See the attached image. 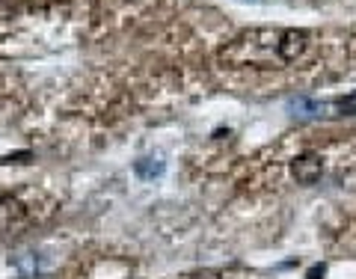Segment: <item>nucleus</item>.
<instances>
[{
    "mask_svg": "<svg viewBox=\"0 0 356 279\" xmlns=\"http://www.w3.org/2000/svg\"><path fill=\"white\" fill-rule=\"evenodd\" d=\"M321 173H324V158L318 152H303L291 161V175L300 184H315Z\"/></svg>",
    "mask_w": 356,
    "mask_h": 279,
    "instance_id": "obj_2",
    "label": "nucleus"
},
{
    "mask_svg": "<svg viewBox=\"0 0 356 279\" xmlns=\"http://www.w3.org/2000/svg\"><path fill=\"white\" fill-rule=\"evenodd\" d=\"M280 39H282V30H252V33H243L229 48H222L220 60L222 63H232V65H282V51H280Z\"/></svg>",
    "mask_w": 356,
    "mask_h": 279,
    "instance_id": "obj_1",
    "label": "nucleus"
},
{
    "mask_svg": "<svg viewBox=\"0 0 356 279\" xmlns=\"http://www.w3.org/2000/svg\"><path fill=\"white\" fill-rule=\"evenodd\" d=\"M324 273H327V264H315V267H312V271L306 273V279H321Z\"/></svg>",
    "mask_w": 356,
    "mask_h": 279,
    "instance_id": "obj_6",
    "label": "nucleus"
},
{
    "mask_svg": "<svg viewBox=\"0 0 356 279\" xmlns=\"http://www.w3.org/2000/svg\"><path fill=\"white\" fill-rule=\"evenodd\" d=\"M193 279H220V273L217 271H202V273H196Z\"/></svg>",
    "mask_w": 356,
    "mask_h": 279,
    "instance_id": "obj_8",
    "label": "nucleus"
},
{
    "mask_svg": "<svg viewBox=\"0 0 356 279\" xmlns=\"http://www.w3.org/2000/svg\"><path fill=\"white\" fill-rule=\"evenodd\" d=\"M21 217H24V208L18 205V199L13 196L0 199V229H13Z\"/></svg>",
    "mask_w": 356,
    "mask_h": 279,
    "instance_id": "obj_3",
    "label": "nucleus"
},
{
    "mask_svg": "<svg viewBox=\"0 0 356 279\" xmlns=\"http://www.w3.org/2000/svg\"><path fill=\"white\" fill-rule=\"evenodd\" d=\"M24 158H30L27 152H21V154H9V158H3V164H27Z\"/></svg>",
    "mask_w": 356,
    "mask_h": 279,
    "instance_id": "obj_7",
    "label": "nucleus"
},
{
    "mask_svg": "<svg viewBox=\"0 0 356 279\" xmlns=\"http://www.w3.org/2000/svg\"><path fill=\"white\" fill-rule=\"evenodd\" d=\"M336 110H339V113H344V116H356V89H353V93H348V95L336 98Z\"/></svg>",
    "mask_w": 356,
    "mask_h": 279,
    "instance_id": "obj_5",
    "label": "nucleus"
},
{
    "mask_svg": "<svg viewBox=\"0 0 356 279\" xmlns=\"http://www.w3.org/2000/svg\"><path fill=\"white\" fill-rule=\"evenodd\" d=\"M134 170H137L140 178H158V175H163L166 164L161 158H140L137 164H134Z\"/></svg>",
    "mask_w": 356,
    "mask_h": 279,
    "instance_id": "obj_4",
    "label": "nucleus"
}]
</instances>
